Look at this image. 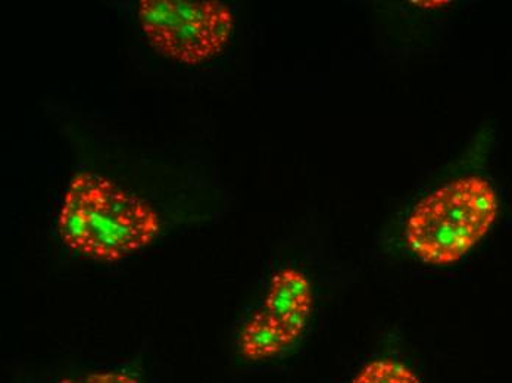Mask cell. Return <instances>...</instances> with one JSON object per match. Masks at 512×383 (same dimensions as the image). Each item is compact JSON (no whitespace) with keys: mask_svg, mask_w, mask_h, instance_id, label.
<instances>
[{"mask_svg":"<svg viewBox=\"0 0 512 383\" xmlns=\"http://www.w3.org/2000/svg\"><path fill=\"white\" fill-rule=\"evenodd\" d=\"M161 220L148 202L96 173H80L65 192L61 241L90 260L117 263L158 238Z\"/></svg>","mask_w":512,"mask_h":383,"instance_id":"6da1fadb","label":"cell"},{"mask_svg":"<svg viewBox=\"0 0 512 383\" xmlns=\"http://www.w3.org/2000/svg\"><path fill=\"white\" fill-rule=\"evenodd\" d=\"M495 189L483 177H462L418 202L405 241L421 261L446 266L485 238L498 217Z\"/></svg>","mask_w":512,"mask_h":383,"instance_id":"7a4b0ae2","label":"cell"},{"mask_svg":"<svg viewBox=\"0 0 512 383\" xmlns=\"http://www.w3.org/2000/svg\"><path fill=\"white\" fill-rule=\"evenodd\" d=\"M137 15L149 45L187 65L220 55L234 30L233 12L217 0H142Z\"/></svg>","mask_w":512,"mask_h":383,"instance_id":"3957f363","label":"cell"},{"mask_svg":"<svg viewBox=\"0 0 512 383\" xmlns=\"http://www.w3.org/2000/svg\"><path fill=\"white\" fill-rule=\"evenodd\" d=\"M311 283L301 270L284 267L271 277L262 310L298 344L312 313Z\"/></svg>","mask_w":512,"mask_h":383,"instance_id":"277c9868","label":"cell"},{"mask_svg":"<svg viewBox=\"0 0 512 383\" xmlns=\"http://www.w3.org/2000/svg\"><path fill=\"white\" fill-rule=\"evenodd\" d=\"M293 345H296L295 342L264 310L255 311L237 333V347L248 360L277 357Z\"/></svg>","mask_w":512,"mask_h":383,"instance_id":"5b68a950","label":"cell"},{"mask_svg":"<svg viewBox=\"0 0 512 383\" xmlns=\"http://www.w3.org/2000/svg\"><path fill=\"white\" fill-rule=\"evenodd\" d=\"M352 383H421L404 364L382 360L367 364Z\"/></svg>","mask_w":512,"mask_h":383,"instance_id":"8992f818","label":"cell"},{"mask_svg":"<svg viewBox=\"0 0 512 383\" xmlns=\"http://www.w3.org/2000/svg\"><path fill=\"white\" fill-rule=\"evenodd\" d=\"M59 383H140V381L127 372H92L78 378L62 379Z\"/></svg>","mask_w":512,"mask_h":383,"instance_id":"52a82bcc","label":"cell"}]
</instances>
